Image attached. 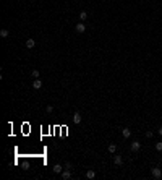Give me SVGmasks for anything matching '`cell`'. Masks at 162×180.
I'll use <instances>...</instances> for the list:
<instances>
[{
	"mask_svg": "<svg viewBox=\"0 0 162 180\" xmlns=\"http://www.w3.org/2000/svg\"><path fill=\"white\" fill-rule=\"evenodd\" d=\"M62 178H63V180H70V178H71L70 169H65V170H62Z\"/></svg>",
	"mask_w": 162,
	"mask_h": 180,
	"instance_id": "5b68a950",
	"label": "cell"
},
{
	"mask_svg": "<svg viewBox=\"0 0 162 180\" xmlns=\"http://www.w3.org/2000/svg\"><path fill=\"white\" fill-rule=\"evenodd\" d=\"M122 135H123V138H126V140H128V138L131 136V130H130V128H123V130H122Z\"/></svg>",
	"mask_w": 162,
	"mask_h": 180,
	"instance_id": "30bf717a",
	"label": "cell"
},
{
	"mask_svg": "<svg viewBox=\"0 0 162 180\" xmlns=\"http://www.w3.org/2000/svg\"><path fill=\"white\" fill-rule=\"evenodd\" d=\"M81 120H83L81 114H80V112H75V115H73V122H75V123L78 125V123H81Z\"/></svg>",
	"mask_w": 162,
	"mask_h": 180,
	"instance_id": "ba28073f",
	"label": "cell"
},
{
	"mask_svg": "<svg viewBox=\"0 0 162 180\" xmlns=\"http://www.w3.org/2000/svg\"><path fill=\"white\" fill-rule=\"evenodd\" d=\"M46 112H47V114H52V112H54V107H52V106H47V107H46Z\"/></svg>",
	"mask_w": 162,
	"mask_h": 180,
	"instance_id": "e0dca14e",
	"label": "cell"
},
{
	"mask_svg": "<svg viewBox=\"0 0 162 180\" xmlns=\"http://www.w3.org/2000/svg\"><path fill=\"white\" fill-rule=\"evenodd\" d=\"M33 88H34V89H41V88H42V81H41L39 78H36V79L33 81Z\"/></svg>",
	"mask_w": 162,
	"mask_h": 180,
	"instance_id": "8992f818",
	"label": "cell"
},
{
	"mask_svg": "<svg viewBox=\"0 0 162 180\" xmlns=\"http://www.w3.org/2000/svg\"><path fill=\"white\" fill-rule=\"evenodd\" d=\"M80 20L81 21H86V20H88V12H84V10L80 12Z\"/></svg>",
	"mask_w": 162,
	"mask_h": 180,
	"instance_id": "7c38bea8",
	"label": "cell"
},
{
	"mask_svg": "<svg viewBox=\"0 0 162 180\" xmlns=\"http://www.w3.org/2000/svg\"><path fill=\"white\" fill-rule=\"evenodd\" d=\"M151 174H152V178H156V180H159V178L162 177V170H160L159 167H152Z\"/></svg>",
	"mask_w": 162,
	"mask_h": 180,
	"instance_id": "7a4b0ae2",
	"label": "cell"
},
{
	"mask_svg": "<svg viewBox=\"0 0 162 180\" xmlns=\"http://www.w3.org/2000/svg\"><path fill=\"white\" fill-rule=\"evenodd\" d=\"M65 169H71V162H65Z\"/></svg>",
	"mask_w": 162,
	"mask_h": 180,
	"instance_id": "d6986e66",
	"label": "cell"
},
{
	"mask_svg": "<svg viewBox=\"0 0 162 180\" xmlns=\"http://www.w3.org/2000/svg\"><path fill=\"white\" fill-rule=\"evenodd\" d=\"M39 75H41V73H39V70H33V71H31V76H33L34 79L39 78Z\"/></svg>",
	"mask_w": 162,
	"mask_h": 180,
	"instance_id": "9a60e30c",
	"label": "cell"
},
{
	"mask_svg": "<svg viewBox=\"0 0 162 180\" xmlns=\"http://www.w3.org/2000/svg\"><path fill=\"white\" fill-rule=\"evenodd\" d=\"M75 31H76L78 34H83L86 31V25L83 21H80V23H76V25H75Z\"/></svg>",
	"mask_w": 162,
	"mask_h": 180,
	"instance_id": "6da1fadb",
	"label": "cell"
},
{
	"mask_svg": "<svg viewBox=\"0 0 162 180\" xmlns=\"http://www.w3.org/2000/svg\"><path fill=\"white\" fill-rule=\"evenodd\" d=\"M26 47L28 49H34V47H36V41L34 39H26Z\"/></svg>",
	"mask_w": 162,
	"mask_h": 180,
	"instance_id": "9c48e42d",
	"label": "cell"
},
{
	"mask_svg": "<svg viewBox=\"0 0 162 180\" xmlns=\"http://www.w3.org/2000/svg\"><path fill=\"white\" fill-rule=\"evenodd\" d=\"M115 151H117V144L115 143H112V144H109V153H115Z\"/></svg>",
	"mask_w": 162,
	"mask_h": 180,
	"instance_id": "4fadbf2b",
	"label": "cell"
},
{
	"mask_svg": "<svg viewBox=\"0 0 162 180\" xmlns=\"http://www.w3.org/2000/svg\"><path fill=\"white\" fill-rule=\"evenodd\" d=\"M86 178H88V180L96 178V172L92 170V169H88V172H86Z\"/></svg>",
	"mask_w": 162,
	"mask_h": 180,
	"instance_id": "52a82bcc",
	"label": "cell"
},
{
	"mask_svg": "<svg viewBox=\"0 0 162 180\" xmlns=\"http://www.w3.org/2000/svg\"><path fill=\"white\" fill-rule=\"evenodd\" d=\"M152 135H154V133H152L151 130H149V131H146V138H152Z\"/></svg>",
	"mask_w": 162,
	"mask_h": 180,
	"instance_id": "ac0fdd59",
	"label": "cell"
},
{
	"mask_svg": "<svg viewBox=\"0 0 162 180\" xmlns=\"http://www.w3.org/2000/svg\"><path fill=\"white\" fill-rule=\"evenodd\" d=\"M113 164H115V165H122L123 164V157L120 154H115V156H113Z\"/></svg>",
	"mask_w": 162,
	"mask_h": 180,
	"instance_id": "277c9868",
	"label": "cell"
},
{
	"mask_svg": "<svg viewBox=\"0 0 162 180\" xmlns=\"http://www.w3.org/2000/svg\"><path fill=\"white\" fill-rule=\"evenodd\" d=\"M52 170L55 172V174H62V170H63V169H62V165H60V164H55L54 167H52Z\"/></svg>",
	"mask_w": 162,
	"mask_h": 180,
	"instance_id": "8fae6325",
	"label": "cell"
},
{
	"mask_svg": "<svg viewBox=\"0 0 162 180\" xmlns=\"http://www.w3.org/2000/svg\"><path fill=\"white\" fill-rule=\"evenodd\" d=\"M157 133H159V135H160V136H162V127H160V128H159V130H157Z\"/></svg>",
	"mask_w": 162,
	"mask_h": 180,
	"instance_id": "ffe728a7",
	"label": "cell"
},
{
	"mask_svg": "<svg viewBox=\"0 0 162 180\" xmlns=\"http://www.w3.org/2000/svg\"><path fill=\"white\" fill-rule=\"evenodd\" d=\"M130 148H131V151H133V153H138V151L141 149V143L135 140V141H131V146H130Z\"/></svg>",
	"mask_w": 162,
	"mask_h": 180,
	"instance_id": "3957f363",
	"label": "cell"
},
{
	"mask_svg": "<svg viewBox=\"0 0 162 180\" xmlns=\"http://www.w3.org/2000/svg\"><path fill=\"white\" fill-rule=\"evenodd\" d=\"M156 149L159 151V153L162 151V141H159V143H156Z\"/></svg>",
	"mask_w": 162,
	"mask_h": 180,
	"instance_id": "2e32d148",
	"label": "cell"
},
{
	"mask_svg": "<svg viewBox=\"0 0 162 180\" xmlns=\"http://www.w3.org/2000/svg\"><path fill=\"white\" fill-rule=\"evenodd\" d=\"M0 36H2V37H8L10 36V31L8 29H2V31H0Z\"/></svg>",
	"mask_w": 162,
	"mask_h": 180,
	"instance_id": "5bb4252c",
	"label": "cell"
}]
</instances>
